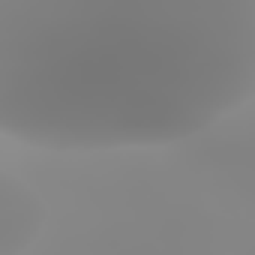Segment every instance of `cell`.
<instances>
[{
	"mask_svg": "<svg viewBox=\"0 0 255 255\" xmlns=\"http://www.w3.org/2000/svg\"><path fill=\"white\" fill-rule=\"evenodd\" d=\"M48 225V204L21 177L0 168V255L27 252Z\"/></svg>",
	"mask_w": 255,
	"mask_h": 255,
	"instance_id": "obj_2",
	"label": "cell"
},
{
	"mask_svg": "<svg viewBox=\"0 0 255 255\" xmlns=\"http://www.w3.org/2000/svg\"><path fill=\"white\" fill-rule=\"evenodd\" d=\"M255 0H0V138L168 147L243 111Z\"/></svg>",
	"mask_w": 255,
	"mask_h": 255,
	"instance_id": "obj_1",
	"label": "cell"
}]
</instances>
